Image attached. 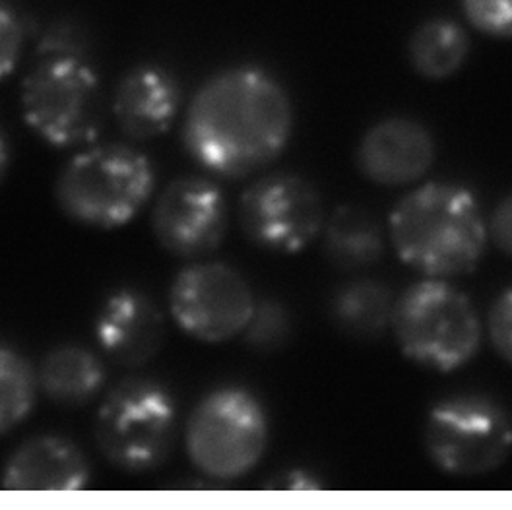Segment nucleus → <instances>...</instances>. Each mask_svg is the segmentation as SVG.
<instances>
[{
	"label": "nucleus",
	"instance_id": "b1692460",
	"mask_svg": "<svg viewBox=\"0 0 512 510\" xmlns=\"http://www.w3.org/2000/svg\"><path fill=\"white\" fill-rule=\"evenodd\" d=\"M487 334L499 357L512 365V287L493 301L487 315Z\"/></svg>",
	"mask_w": 512,
	"mask_h": 510
},
{
	"label": "nucleus",
	"instance_id": "6ab92c4d",
	"mask_svg": "<svg viewBox=\"0 0 512 510\" xmlns=\"http://www.w3.org/2000/svg\"><path fill=\"white\" fill-rule=\"evenodd\" d=\"M394 301L390 291L371 280H359L338 291L332 317L338 328L353 338H377L392 322Z\"/></svg>",
	"mask_w": 512,
	"mask_h": 510
},
{
	"label": "nucleus",
	"instance_id": "1a4fd4ad",
	"mask_svg": "<svg viewBox=\"0 0 512 510\" xmlns=\"http://www.w3.org/2000/svg\"><path fill=\"white\" fill-rule=\"evenodd\" d=\"M167 299L179 330L204 344H224L243 334L256 307L247 280L224 262L183 268L173 278Z\"/></svg>",
	"mask_w": 512,
	"mask_h": 510
},
{
	"label": "nucleus",
	"instance_id": "ddd939ff",
	"mask_svg": "<svg viewBox=\"0 0 512 510\" xmlns=\"http://www.w3.org/2000/svg\"><path fill=\"white\" fill-rule=\"evenodd\" d=\"M99 348L123 367H144L163 350L165 317L144 293L119 289L105 299L96 317Z\"/></svg>",
	"mask_w": 512,
	"mask_h": 510
},
{
	"label": "nucleus",
	"instance_id": "0eeeda50",
	"mask_svg": "<svg viewBox=\"0 0 512 510\" xmlns=\"http://www.w3.org/2000/svg\"><path fill=\"white\" fill-rule=\"evenodd\" d=\"M268 445V417L255 394L225 386L206 394L185 425L192 466L206 478L235 481L258 466Z\"/></svg>",
	"mask_w": 512,
	"mask_h": 510
},
{
	"label": "nucleus",
	"instance_id": "a211bd4d",
	"mask_svg": "<svg viewBox=\"0 0 512 510\" xmlns=\"http://www.w3.org/2000/svg\"><path fill=\"white\" fill-rule=\"evenodd\" d=\"M470 39L464 28L445 18L427 20L408 41V61L421 78L441 82L454 76L468 59Z\"/></svg>",
	"mask_w": 512,
	"mask_h": 510
},
{
	"label": "nucleus",
	"instance_id": "393cba45",
	"mask_svg": "<svg viewBox=\"0 0 512 510\" xmlns=\"http://www.w3.org/2000/svg\"><path fill=\"white\" fill-rule=\"evenodd\" d=\"M487 235L503 255L512 258V194L505 196L493 210Z\"/></svg>",
	"mask_w": 512,
	"mask_h": 510
},
{
	"label": "nucleus",
	"instance_id": "9d476101",
	"mask_svg": "<svg viewBox=\"0 0 512 510\" xmlns=\"http://www.w3.org/2000/svg\"><path fill=\"white\" fill-rule=\"evenodd\" d=\"M239 225L245 237L264 251L301 253L324 227L319 191L295 173L266 175L243 192Z\"/></svg>",
	"mask_w": 512,
	"mask_h": 510
},
{
	"label": "nucleus",
	"instance_id": "4468645a",
	"mask_svg": "<svg viewBox=\"0 0 512 510\" xmlns=\"http://www.w3.org/2000/svg\"><path fill=\"white\" fill-rule=\"evenodd\" d=\"M181 103V86L167 68L160 64H138L119 80L111 111L127 138L148 142L173 127Z\"/></svg>",
	"mask_w": 512,
	"mask_h": 510
},
{
	"label": "nucleus",
	"instance_id": "9b49d317",
	"mask_svg": "<svg viewBox=\"0 0 512 510\" xmlns=\"http://www.w3.org/2000/svg\"><path fill=\"white\" fill-rule=\"evenodd\" d=\"M229 206L222 189L202 177L171 181L156 200L152 231L161 249L177 258L210 255L224 243Z\"/></svg>",
	"mask_w": 512,
	"mask_h": 510
},
{
	"label": "nucleus",
	"instance_id": "aec40b11",
	"mask_svg": "<svg viewBox=\"0 0 512 510\" xmlns=\"http://www.w3.org/2000/svg\"><path fill=\"white\" fill-rule=\"evenodd\" d=\"M39 392L37 371L30 359L0 344V437L32 415Z\"/></svg>",
	"mask_w": 512,
	"mask_h": 510
},
{
	"label": "nucleus",
	"instance_id": "f257e3e1",
	"mask_svg": "<svg viewBox=\"0 0 512 510\" xmlns=\"http://www.w3.org/2000/svg\"><path fill=\"white\" fill-rule=\"evenodd\" d=\"M291 130L293 107L286 88L258 66H231L192 96L183 146L206 171L239 179L278 160Z\"/></svg>",
	"mask_w": 512,
	"mask_h": 510
},
{
	"label": "nucleus",
	"instance_id": "2eb2a0df",
	"mask_svg": "<svg viewBox=\"0 0 512 510\" xmlns=\"http://www.w3.org/2000/svg\"><path fill=\"white\" fill-rule=\"evenodd\" d=\"M92 478L84 452L70 439L39 435L16 448L2 472L10 491H80Z\"/></svg>",
	"mask_w": 512,
	"mask_h": 510
},
{
	"label": "nucleus",
	"instance_id": "4be33fe9",
	"mask_svg": "<svg viewBox=\"0 0 512 510\" xmlns=\"http://www.w3.org/2000/svg\"><path fill=\"white\" fill-rule=\"evenodd\" d=\"M243 334L247 344L256 350H276L288 338V315L280 305L272 301L256 305L255 313Z\"/></svg>",
	"mask_w": 512,
	"mask_h": 510
},
{
	"label": "nucleus",
	"instance_id": "6e6552de",
	"mask_svg": "<svg viewBox=\"0 0 512 510\" xmlns=\"http://www.w3.org/2000/svg\"><path fill=\"white\" fill-rule=\"evenodd\" d=\"M423 447L433 466L448 476L491 474L511 456V415L478 396L443 400L427 415Z\"/></svg>",
	"mask_w": 512,
	"mask_h": 510
},
{
	"label": "nucleus",
	"instance_id": "dca6fc26",
	"mask_svg": "<svg viewBox=\"0 0 512 510\" xmlns=\"http://www.w3.org/2000/svg\"><path fill=\"white\" fill-rule=\"evenodd\" d=\"M105 367L94 351L64 344L49 351L37 371L43 394L59 406H84L105 383Z\"/></svg>",
	"mask_w": 512,
	"mask_h": 510
},
{
	"label": "nucleus",
	"instance_id": "423d86ee",
	"mask_svg": "<svg viewBox=\"0 0 512 510\" xmlns=\"http://www.w3.org/2000/svg\"><path fill=\"white\" fill-rule=\"evenodd\" d=\"M177 435V404L154 381L119 384L97 410V448L115 470L128 476L160 470L175 450Z\"/></svg>",
	"mask_w": 512,
	"mask_h": 510
},
{
	"label": "nucleus",
	"instance_id": "f3484780",
	"mask_svg": "<svg viewBox=\"0 0 512 510\" xmlns=\"http://www.w3.org/2000/svg\"><path fill=\"white\" fill-rule=\"evenodd\" d=\"M324 251L340 270H363L383 256V233L367 210L340 206L324 229Z\"/></svg>",
	"mask_w": 512,
	"mask_h": 510
},
{
	"label": "nucleus",
	"instance_id": "39448f33",
	"mask_svg": "<svg viewBox=\"0 0 512 510\" xmlns=\"http://www.w3.org/2000/svg\"><path fill=\"white\" fill-rule=\"evenodd\" d=\"M390 328L404 357L435 373H452L480 351L481 320L466 293L441 278L408 287L394 303Z\"/></svg>",
	"mask_w": 512,
	"mask_h": 510
},
{
	"label": "nucleus",
	"instance_id": "f8f14e48",
	"mask_svg": "<svg viewBox=\"0 0 512 510\" xmlns=\"http://www.w3.org/2000/svg\"><path fill=\"white\" fill-rule=\"evenodd\" d=\"M435 160V142L414 119L392 117L369 128L357 148V169L381 187L417 183Z\"/></svg>",
	"mask_w": 512,
	"mask_h": 510
},
{
	"label": "nucleus",
	"instance_id": "412c9836",
	"mask_svg": "<svg viewBox=\"0 0 512 510\" xmlns=\"http://www.w3.org/2000/svg\"><path fill=\"white\" fill-rule=\"evenodd\" d=\"M468 24L485 37L511 41L512 0H460Z\"/></svg>",
	"mask_w": 512,
	"mask_h": 510
},
{
	"label": "nucleus",
	"instance_id": "20e7f679",
	"mask_svg": "<svg viewBox=\"0 0 512 510\" xmlns=\"http://www.w3.org/2000/svg\"><path fill=\"white\" fill-rule=\"evenodd\" d=\"M20 86L24 123L53 148L92 144L103 125V92L82 51H37Z\"/></svg>",
	"mask_w": 512,
	"mask_h": 510
},
{
	"label": "nucleus",
	"instance_id": "a878e982",
	"mask_svg": "<svg viewBox=\"0 0 512 510\" xmlns=\"http://www.w3.org/2000/svg\"><path fill=\"white\" fill-rule=\"evenodd\" d=\"M10 160H12L10 158V146H8L6 138L0 132V185L4 183V179H6L8 171H10Z\"/></svg>",
	"mask_w": 512,
	"mask_h": 510
},
{
	"label": "nucleus",
	"instance_id": "5701e85b",
	"mask_svg": "<svg viewBox=\"0 0 512 510\" xmlns=\"http://www.w3.org/2000/svg\"><path fill=\"white\" fill-rule=\"evenodd\" d=\"M26 45V26L20 16L0 4V82L20 64Z\"/></svg>",
	"mask_w": 512,
	"mask_h": 510
},
{
	"label": "nucleus",
	"instance_id": "7ed1b4c3",
	"mask_svg": "<svg viewBox=\"0 0 512 510\" xmlns=\"http://www.w3.org/2000/svg\"><path fill=\"white\" fill-rule=\"evenodd\" d=\"M154 189L152 161L125 144H105L68 161L53 192L70 222L109 231L130 224L150 202Z\"/></svg>",
	"mask_w": 512,
	"mask_h": 510
},
{
	"label": "nucleus",
	"instance_id": "f03ea898",
	"mask_svg": "<svg viewBox=\"0 0 512 510\" xmlns=\"http://www.w3.org/2000/svg\"><path fill=\"white\" fill-rule=\"evenodd\" d=\"M388 231L406 266L441 280L476 270L489 237L476 194L452 183H425L406 194L390 212Z\"/></svg>",
	"mask_w": 512,
	"mask_h": 510
}]
</instances>
